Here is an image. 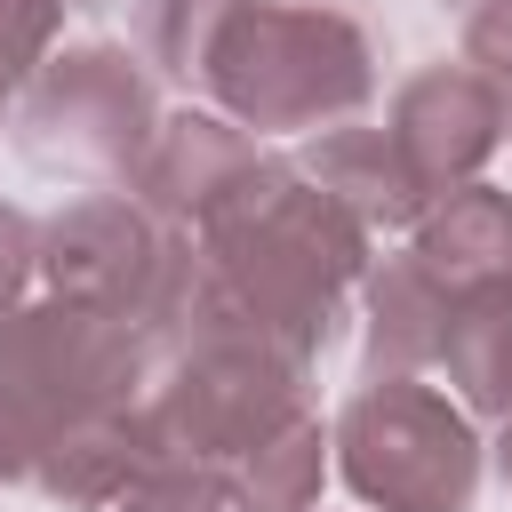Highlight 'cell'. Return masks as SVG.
I'll list each match as a JSON object with an SVG mask.
<instances>
[{"label":"cell","instance_id":"6da1fadb","mask_svg":"<svg viewBox=\"0 0 512 512\" xmlns=\"http://www.w3.org/2000/svg\"><path fill=\"white\" fill-rule=\"evenodd\" d=\"M160 344L88 304H32L0 320V480L56 504H120L152 472L144 392Z\"/></svg>","mask_w":512,"mask_h":512},{"label":"cell","instance_id":"7a4b0ae2","mask_svg":"<svg viewBox=\"0 0 512 512\" xmlns=\"http://www.w3.org/2000/svg\"><path fill=\"white\" fill-rule=\"evenodd\" d=\"M384 40L344 0H248L208 56V96L248 136H320L376 96Z\"/></svg>","mask_w":512,"mask_h":512},{"label":"cell","instance_id":"3957f363","mask_svg":"<svg viewBox=\"0 0 512 512\" xmlns=\"http://www.w3.org/2000/svg\"><path fill=\"white\" fill-rule=\"evenodd\" d=\"M304 376H312L304 360H288L256 336H184V344H168V360L144 392L152 464L232 480V464H248L272 432H288L312 408Z\"/></svg>","mask_w":512,"mask_h":512},{"label":"cell","instance_id":"277c9868","mask_svg":"<svg viewBox=\"0 0 512 512\" xmlns=\"http://www.w3.org/2000/svg\"><path fill=\"white\" fill-rule=\"evenodd\" d=\"M336 472L368 512H472L480 496V432L472 416L416 384V376H368L336 408Z\"/></svg>","mask_w":512,"mask_h":512},{"label":"cell","instance_id":"5b68a950","mask_svg":"<svg viewBox=\"0 0 512 512\" xmlns=\"http://www.w3.org/2000/svg\"><path fill=\"white\" fill-rule=\"evenodd\" d=\"M192 256H200V240L160 224L136 192H80L40 224L48 296L112 312V320L144 328L152 344L176 328V304L192 288Z\"/></svg>","mask_w":512,"mask_h":512},{"label":"cell","instance_id":"8992f818","mask_svg":"<svg viewBox=\"0 0 512 512\" xmlns=\"http://www.w3.org/2000/svg\"><path fill=\"white\" fill-rule=\"evenodd\" d=\"M160 128L168 120H160V96L144 80V56L112 48V40H88V48L48 56L40 80L16 104L24 160L32 168H56V176H80L88 192L136 184V168L152 160Z\"/></svg>","mask_w":512,"mask_h":512},{"label":"cell","instance_id":"52a82bcc","mask_svg":"<svg viewBox=\"0 0 512 512\" xmlns=\"http://www.w3.org/2000/svg\"><path fill=\"white\" fill-rule=\"evenodd\" d=\"M504 120H512V104H504L472 64H424L416 80H400L384 136L400 144L408 176H416V184L432 192V208H440L448 192L480 184V168H488L496 144H504Z\"/></svg>","mask_w":512,"mask_h":512},{"label":"cell","instance_id":"ba28073f","mask_svg":"<svg viewBox=\"0 0 512 512\" xmlns=\"http://www.w3.org/2000/svg\"><path fill=\"white\" fill-rule=\"evenodd\" d=\"M272 152L248 136V128H232L224 112H184V120H168L160 128V144H152V160L136 168V200L160 216V224H176V232H200L256 168H264Z\"/></svg>","mask_w":512,"mask_h":512},{"label":"cell","instance_id":"9c48e42d","mask_svg":"<svg viewBox=\"0 0 512 512\" xmlns=\"http://www.w3.org/2000/svg\"><path fill=\"white\" fill-rule=\"evenodd\" d=\"M296 168H304L368 240H376V232H416V224L432 216V192L408 176L400 144H392L384 128H368V120H336V128L304 136Z\"/></svg>","mask_w":512,"mask_h":512},{"label":"cell","instance_id":"30bf717a","mask_svg":"<svg viewBox=\"0 0 512 512\" xmlns=\"http://www.w3.org/2000/svg\"><path fill=\"white\" fill-rule=\"evenodd\" d=\"M408 256H416L456 304H472V296H488V288H512V192H496V184L448 192V200L416 224Z\"/></svg>","mask_w":512,"mask_h":512},{"label":"cell","instance_id":"8fae6325","mask_svg":"<svg viewBox=\"0 0 512 512\" xmlns=\"http://www.w3.org/2000/svg\"><path fill=\"white\" fill-rule=\"evenodd\" d=\"M368 376H416V368H440L448 352V328H456V296L400 248L384 256L368 280Z\"/></svg>","mask_w":512,"mask_h":512},{"label":"cell","instance_id":"7c38bea8","mask_svg":"<svg viewBox=\"0 0 512 512\" xmlns=\"http://www.w3.org/2000/svg\"><path fill=\"white\" fill-rule=\"evenodd\" d=\"M440 368H448L464 416H488V424L512 416V288H488L456 312Z\"/></svg>","mask_w":512,"mask_h":512},{"label":"cell","instance_id":"4fadbf2b","mask_svg":"<svg viewBox=\"0 0 512 512\" xmlns=\"http://www.w3.org/2000/svg\"><path fill=\"white\" fill-rule=\"evenodd\" d=\"M320 480H328V432L320 416L304 408L288 432H272L248 464H232V512H312L320 504Z\"/></svg>","mask_w":512,"mask_h":512},{"label":"cell","instance_id":"5bb4252c","mask_svg":"<svg viewBox=\"0 0 512 512\" xmlns=\"http://www.w3.org/2000/svg\"><path fill=\"white\" fill-rule=\"evenodd\" d=\"M240 8L248 0H136V56L160 64L168 80L200 88L208 80V56H216V40L232 32Z\"/></svg>","mask_w":512,"mask_h":512},{"label":"cell","instance_id":"9a60e30c","mask_svg":"<svg viewBox=\"0 0 512 512\" xmlns=\"http://www.w3.org/2000/svg\"><path fill=\"white\" fill-rule=\"evenodd\" d=\"M56 24H64V0H0V128L24 104V88L40 80Z\"/></svg>","mask_w":512,"mask_h":512},{"label":"cell","instance_id":"2e32d148","mask_svg":"<svg viewBox=\"0 0 512 512\" xmlns=\"http://www.w3.org/2000/svg\"><path fill=\"white\" fill-rule=\"evenodd\" d=\"M112 512H232V488L216 472H184V464H152Z\"/></svg>","mask_w":512,"mask_h":512},{"label":"cell","instance_id":"e0dca14e","mask_svg":"<svg viewBox=\"0 0 512 512\" xmlns=\"http://www.w3.org/2000/svg\"><path fill=\"white\" fill-rule=\"evenodd\" d=\"M464 64L512 104V0H488L464 16Z\"/></svg>","mask_w":512,"mask_h":512},{"label":"cell","instance_id":"ac0fdd59","mask_svg":"<svg viewBox=\"0 0 512 512\" xmlns=\"http://www.w3.org/2000/svg\"><path fill=\"white\" fill-rule=\"evenodd\" d=\"M32 272H40V224H32L24 208L0 200V320L16 312V296H24Z\"/></svg>","mask_w":512,"mask_h":512},{"label":"cell","instance_id":"d6986e66","mask_svg":"<svg viewBox=\"0 0 512 512\" xmlns=\"http://www.w3.org/2000/svg\"><path fill=\"white\" fill-rule=\"evenodd\" d=\"M496 472H504V480H512V416H504V424H496Z\"/></svg>","mask_w":512,"mask_h":512},{"label":"cell","instance_id":"ffe728a7","mask_svg":"<svg viewBox=\"0 0 512 512\" xmlns=\"http://www.w3.org/2000/svg\"><path fill=\"white\" fill-rule=\"evenodd\" d=\"M64 8H104V0H64Z\"/></svg>","mask_w":512,"mask_h":512},{"label":"cell","instance_id":"44dd1931","mask_svg":"<svg viewBox=\"0 0 512 512\" xmlns=\"http://www.w3.org/2000/svg\"><path fill=\"white\" fill-rule=\"evenodd\" d=\"M472 8H488V0H472Z\"/></svg>","mask_w":512,"mask_h":512}]
</instances>
